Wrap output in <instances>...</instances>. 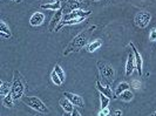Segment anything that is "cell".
Returning a JSON list of instances; mask_svg holds the SVG:
<instances>
[{"label":"cell","instance_id":"obj_32","mask_svg":"<svg viewBox=\"0 0 156 116\" xmlns=\"http://www.w3.org/2000/svg\"><path fill=\"white\" fill-rule=\"evenodd\" d=\"M151 116H156V111H155V113H154V114H153Z\"/></svg>","mask_w":156,"mask_h":116},{"label":"cell","instance_id":"obj_22","mask_svg":"<svg viewBox=\"0 0 156 116\" xmlns=\"http://www.w3.org/2000/svg\"><path fill=\"white\" fill-rule=\"evenodd\" d=\"M109 97L103 95V94L100 93V103H101V109L108 108V104H109Z\"/></svg>","mask_w":156,"mask_h":116},{"label":"cell","instance_id":"obj_11","mask_svg":"<svg viewBox=\"0 0 156 116\" xmlns=\"http://www.w3.org/2000/svg\"><path fill=\"white\" fill-rule=\"evenodd\" d=\"M62 18H63V14H62V11H61V9L55 12V14L53 16V18H52L51 25H49V32L55 31V28L59 26V23L62 21Z\"/></svg>","mask_w":156,"mask_h":116},{"label":"cell","instance_id":"obj_20","mask_svg":"<svg viewBox=\"0 0 156 116\" xmlns=\"http://www.w3.org/2000/svg\"><path fill=\"white\" fill-rule=\"evenodd\" d=\"M13 101H14V99H13L12 94L9 93L8 95L4 96V101H2V103H4V106H5V107H7V108H12V107H13Z\"/></svg>","mask_w":156,"mask_h":116},{"label":"cell","instance_id":"obj_16","mask_svg":"<svg viewBox=\"0 0 156 116\" xmlns=\"http://www.w3.org/2000/svg\"><path fill=\"white\" fill-rule=\"evenodd\" d=\"M41 8L45 9H51V11H60L61 9V2L60 1H54V2H49V4H42Z\"/></svg>","mask_w":156,"mask_h":116},{"label":"cell","instance_id":"obj_31","mask_svg":"<svg viewBox=\"0 0 156 116\" xmlns=\"http://www.w3.org/2000/svg\"><path fill=\"white\" fill-rule=\"evenodd\" d=\"M51 1H53V2H54V1H60V0H51Z\"/></svg>","mask_w":156,"mask_h":116},{"label":"cell","instance_id":"obj_28","mask_svg":"<svg viewBox=\"0 0 156 116\" xmlns=\"http://www.w3.org/2000/svg\"><path fill=\"white\" fill-rule=\"evenodd\" d=\"M72 116H81V114H80V111H79L78 109L74 108V110L72 111Z\"/></svg>","mask_w":156,"mask_h":116},{"label":"cell","instance_id":"obj_21","mask_svg":"<svg viewBox=\"0 0 156 116\" xmlns=\"http://www.w3.org/2000/svg\"><path fill=\"white\" fill-rule=\"evenodd\" d=\"M120 96H121V99H122V101H125V102H129V101L133 100L134 94H133V92H132L130 89H128V90H126V92H123V93L121 94Z\"/></svg>","mask_w":156,"mask_h":116},{"label":"cell","instance_id":"obj_5","mask_svg":"<svg viewBox=\"0 0 156 116\" xmlns=\"http://www.w3.org/2000/svg\"><path fill=\"white\" fill-rule=\"evenodd\" d=\"M150 20H151L150 13L146 12V11H142V12H139L135 16V25L140 28H146L150 23Z\"/></svg>","mask_w":156,"mask_h":116},{"label":"cell","instance_id":"obj_4","mask_svg":"<svg viewBox=\"0 0 156 116\" xmlns=\"http://www.w3.org/2000/svg\"><path fill=\"white\" fill-rule=\"evenodd\" d=\"M21 100L25 104H27L30 108L37 110L38 113H41V114H47L48 113V108H47L46 104L35 96H23Z\"/></svg>","mask_w":156,"mask_h":116},{"label":"cell","instance_id":"obj_6","mask_svg":"<svg viewBox=\"0 0 156 116\" xmlns=\"http://www.w3.org/2000/svg\"><path fill=\"white\" fill-rule=\"evenodd\" d=\"M92 14V11H82V9H74L72 12L66 13L62 18V21H69V20H74L78 18H85L89 16Z\"/></svg>","mask_w":156,"mask_h":116},{"label":"cell","instance_id":"obj_23","mask_svg":"<svg viewBox=\"0 0 156 116\" xmlns=\"http://www.w3.org/2000/svg\"><path fill=\"white\" fill-rule=\"evenodd\" d=\"M54 72L56 73V75L60 77L61 80H62V82L65 81V72H63V69L60 67V65H55L54 66Z\"/></svg>","mask_w":156,"mask_h":116},{"label":"cell","instance_id":"obj_33","mask_svg":"<svg viewBox=\"0 0 156 116\" xmlns=\"http://www.w3.org/2000/svg\"><path fill=\"white\" fill-rule=\"evenodd\" d=\"M12 1H16V0H12Z\"/></svg>","mask_w":156,"mask_h":116},{"label":"cell","instance_id":"obj_8","mask_svg":"<svg viewBox=\"0 0 156 116\" xmlns=\"http://www.w3.org/2000/svg\"><path fill=\"white\" fill-rule=\"evenodd\" d=\"M130 47H132V49H133V53H134V56H135V67H136V70H137V73H139V75H142V66H143V62H142V56L141 54L139 53V51L136 49V47L134 45L133 42H130L129 44Z\"/></svg>","mask_w":156,"mask_h":116},{"label":"cell","instance_id":"obj_9","mask_svg":"<svg viewBox=\"0 0 156 116\" xmlns=\"http://www.w3.org/2000/svg\"><path fill=\"white\" fill-rule=\"evenodd\" d=\"M96 89L99 90V93L103 94V95H106V96H108L109 99L112 97H115V95L113 94V90H112V88H110V86H106L101 83V81L98 79L96 80Z\"/></svg>","mask_w":156,"mask_h":116},{"label":"cell","instance_id":"obj_25","mask_svg":"<svg viewBox=\"0 0 156 116\" xmlns=\"http://www.w3.org/2000/svg\"><path fill=\"white\" fill-rule=\"evenodd\" d=\"M108 115H109V109L108 108L101 109L99 111V114H98V116H108Z\"/></svg>","mask_w":156,"mask_h":116},{"label":"cell","instance_id":"obj_10","mask_svg":"<svg viewBox=\"0 0 156 116\" xmlns=\"http://www.w3.org/2000/svg\"><path fill=\"white\" fill-rule=\"evenodd\" d=\"M134 69H136L135 67V56H134V53H129L128 54V58H127V63H126V75L127 76H130L133 74Z\"/></svg>","mask_w":156,"mask_h":116},{"label":"cell","instance_id":"obj_27","mask_svg":"<svg viewBox=\"0 0 156 116\" xmlns=\"http://www.w3.org/2000/svg\"><path fill=\"white\" fill-rule=\"evenodd\" d=\"M149 38H150L151 41H156V28H153V30H151Z\"/></svg>","mask_w":156,"mask_h":116},{"label":"cell","instance_id":"obj_17","mask_svg":"<svg viewBox=\"0 0 156 116\" xmlns=\"http://www.w3.org/2000/svg\"><path fill=\"white\" fill-rule=\"evenodd\" d=\"M11 88H12V85L9 82H6V81H1L0 82V94L2 96H6L11 93Z\"/></svg>","mask_w":156,"mask_h":116},{"label":"cell","instance_id":"obj_14","mask_svg":"<svg viewBox=\"0 0 156 116\" xmlns=\"http://www.w3.org/2000/svg\"><path fill=\"white\" fill-rule=\"evenodd\" d=\"M60 106L65 110V113H72L74 110V104L68 99H66V97H63L62 100H60Z\"/></svg>","mask_w":156,"mask_h":116},{"label":"cell","instance_id":"obj_2","mask_svg":"<svg viewBox=\"0 0 156 116\" xmlns=\"http://www.w3.org/2000/svg\"><path fill=\"white\" fill-rule=\"evenodd\" d=\"M98 68L100 72V75H101L102 80H103V85L110 86V83L114 81V77H115V70L114 68L110 66L109 63L103 61L98 62Z\"/></svg>","mask_w":156,"mask_h":116},{"label":"cell","instance_id":"obj_19","mask_svg":"<svg viewBox=\"0 0 156 116\" xmlns=\"http://www.w3.org/2000/svg\"><path fill=\"white\" fill-rule=\"evenodd\" d=\"M80 1L81 0H68L67 6H68L69 12L74 11V9H80V7H81V2Z\"/></svg>","mask_w":156,"mask_h":116},{"label":"cell","instance_id":"obj_26","mask_svg":"<svg viewBox=\"0 0 156 116\" xmlns=\"http://www.w3.org/2000/svg\"><path fill=\"white\" fill-rule=\"evenodd\" d=\"M132 87H133L134 89H140L141 88V82L139 80H134L133 82H132Z\"/></svg>","mask_w":156,"mask_h":116},{"label":"cell","instance_id":"obj_3","mask_svg":"<svg viewBox=\"0 0 156 116\" xmlns=\"http://www.w3.org/2000/svg\"><path fill=\"white\" fill-rule=\"evenodd\" d=\"M23 92H25V83H23L21 74L16 70L13 82H12V88H11V94L14 100H19V99H23Z\"/></svg>","mask_w":156,"mask_h":116},{"label":"cell","instance_id":"obj_12","mask_svg":"<svg viewBox=\"0 0 156 116\" xmlns=\"http://www.w3.org/2000/svg\"><path fill=\"white\" fill-rule=\"evenodd\" d=\"M44 21H45V16L41 12H35L31 16V19H30V23H31V26H33V27L40 26Z\"/></svg>","mask_w":156,"mask_h":116},{"label":"cell","instance_id":"obj_30","mask_svg":"<svg viewBox=\"0 0 156 116\" xmlns=\"http://www.w3.org/2000/svg\"><path fill=\"white\" fill-rule=\"evenodd\" d=\"M63 116H72V113H65Z\"/></svg>","mask_w":156,"mask_h":116},{"label":"cell","instance_id":"obj_18","mask_svg":"<svg viewBox=\"0 0 156 116\" xmlns=\"http://www.w3.org/2000/svg\"><path fill=\"white\" fill-rule=\"evenodd\" d=\"M101 46H102V41L100 39H98V40H94L93 42H90V44L87 46V51H88L89 53H93L96 49H99Z\"/></svg>","mask_w":156,"mask_h":116},{"label":"cell","instance_id":"obj_7","mask_svg":"<svg viewBox=\"0 0 156 116\" xmlns=\"http://www.w3.org/2000/svg\"><path fill=\"white\" fill-rule=\"evenodd\" d=\"M63 96H65L66 99H68L75 107H79V108H83V107H85V101H83V99H82L80 95H78V94L65 92V93H63Z\"/></svg>","mask_w":156,"mask_h":116},{"label":"cell","instance_id":"obj_24","mask_svg":"<svg viewBox=\"0 0 156 116\" xmlns=\"http://www.w3.org/2000/svg\"><path fill=\"white\" fill-rule=\"evenodd\" d=\"M51 77H52V81H53V83H54L55 86H61V85H62V80H61L60 77L56 75V73H55L54 70L52 72Z\"/></svg>","mask_w":156,"mask_h":116},{"label":"cell","instance_id":"obj_13","mask_svg":"<svg viewBox=\"0 0 156 116\" xmlns=\"http://www.w3.org/2000/svg\"><path fill=\"white\" fill-rule=\"evenodd\" d=\"M0 35H1V38L4 39H9L12 37V34H11V31H9V27H8L5 21H0Z\"/></svg>","mask_w":156,"mask_h":116},{"label":"cell","instance_id":"obj_1","mask_svg":"<svg viewBox=\"0 0 156 116\" xmlns=\"http://www.w3.org/2000/svg\"><path fill=\"white\" fill-rule=\"evenodd\" d=\"M95 28H96L95 25H94V26H90L88 30L81 32V33L78 34L75 38H73V40H72L69 44L67 45V47L65 48L63 55H68V54H70L72 52H79L80 49H82V48L87 45V42H88L89 38H90L92 33L95 31Z\"/></svg>","mask_w":156,"mask_h":116},{"label":"cell","instance_id":"obj_15","mask_svg":"<svg viewBox=\"0 0 156 116\" xmlns=\"http://www.w3.org/2000/svg\"><path fill=\"white\" fill-rule=\"evenodd\" d=\"M128 89H130V85H129L128 82H121V83H119V85H117V87L115 88V92H114L115 97L120 96V95L123 93V92L128 90Z\"/></svg>","mask_w":156,"mask_h":116},{"label":"cell","instance_id":"obj_29","mask_svg":"<svg viewBox=\"0 0 156 116\" xmlns=\"http://www.w3.org/2000/svg\"><path fill=\"white\" fill-rule=\"evenodd\" d=\"M121 115H122V111L121 110H115L113 113V116H121Z\"/></svg>","mask_w":156,"mask_h":116}]
</instances>
